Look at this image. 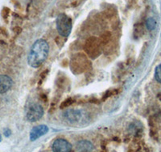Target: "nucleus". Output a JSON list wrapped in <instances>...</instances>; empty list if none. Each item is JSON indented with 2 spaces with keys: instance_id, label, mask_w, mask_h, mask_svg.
<instances>
[{
  "instance_id": "6e6552de",
  "label": "nucleus",
  "mask_w": 161,
  "mask_h": 152,
  "mask_svg": "<svg viewBox=\"0 0 161 152\" xmlns=\"http://www.w3.org/2000/svg\"><path fill=\"white\" fill-rule=\"evenodd\" d=\"M13 85V81L9 76L0 74V94L8 91Z\"/></svg>"
},
{
  "instance_id": "7ed1b4c3",
  "label": "nucleus",
  "mask_w": 161,
  "mask_h": 152,
  "mask_svg": "<svg viewBox=\"0 0 161 152\" xmlns=\"http://www.w3.org/2000/svg\"><path fill=\"white\" fill-rule=\"evenodd\" d=\"M101 46L100 41H98L95 37H91L86 41L85 50L89 56L96 58L101 53Z\"/></svg>"
},
{
  "instance_id": "9b49d317",
  "label": "nucleus",
  "mask_w": 161,
  "mask_h": 152,
  "mask_svg": "<svg viewBox=\"0 0 161 152\" xmlns=\"http://www.w3.org/2000/svg\"><path fill=\"white\" fill-rule=\"evenodd\" d=\"M156 21L153 18H148L146 20V27L148 31H153L156 28Z\"/></svg>"
},
{
  "instance_id": "0eeeda50",
  "label": "nucleus",
  "mask_w": 161,
  "mask_h": 152,
  "mask_svg": "<svg viewBox=\"0 0 161 152\" xmlns=\"http://www.w3.org/2000/svg\"><path fill=\"white\" fill-rule=\"evenodd\" d=\"M48 131V127L46 125H39L37 127H33L30 132V139L31 141H35L39 138L44 135Z\"/></svg>"
},
{
  "instance_id": "2eb2a0df",
  "label": "nucleus",
  "mask_w": 161,
  "mask_h": 152,
  "mask_svg": "<svg viewBox=\"0 0 161 152\" xmlns=\"http://www.w3.org/2000/svg\"><path fill=\"white\" fill-rule=\"evenodd\" d=\"M9 11L10 10L8 9V8H3V18H7L8 15V14H9Z\"/></svg>"
},
{
  "instance_id": "20e7f679",
  "label": "nucleus",
  "mask_w": 161,
  "mask_h": 152,
  "mask_svg": "<svg viewBox=\"0 0 161 152\" xmlns=\"http://www.w3.org/2000/svg\"><path fill=\"white\" fill-rule=\"evenodd\" d=\"M89 64L88 59L86 58L85 55L81 54H77V56L74 57L71 62V69L73 73L83 72L87 68Z\"/></svg>"
},
{
  "instance_id": "1a4fd4ad",
  "label": "nucleus",
  "mask_w": 161,
  "mask_h": 152,
  "mask_svg": "<svg viewBox=\"0 0 161 152\" xmlns=\"http://www.w3.org/2000/svg\"><path fill=\"white\" fill-rule=\"evenodd\" d=\"M63 116L67 121L70 122V123H75L80 119L81 112L79 110H76V109H69V110L64 111Z\"/></svg>"
},
{
  "instance_id": "4468645a",
  "label": "nucleus",
  "mask_w": 161,
  "mask_h": 152,
  "mask_svg": "<svg viewBox=\"0 0 161 152\" xmlns=\"http://www.w3.org/2000/svg\"><path fill=\"white\" fill-rule=\"evenodd\" d=\"M118 93V91L117 90H110V91H106V94H104V96H103V100H106V99H108L109 97H110V96L114 95V94H116Z\"/></svg>"
},
{
  "instance_id": "ddd939ff",
  "label": "nucleus",
  "mask_w": 161,
  "mask_h": 152,
  "mask_svg": "<svg viewBox=\"0 0 161 152\" xmlns=\"http://www.w3.org/2000/svg\"><path fill=\"white\" fill-rule=\"evenodd\" d=\"M155 78L156 81L161 83V64L156 67V71H155Z\"/></svg>"
},
{
  "instance_id": "423d86ee",
  "label": "nucleus",
  "mask_w": 161,
  "mask_h": 152,
  "mask_svg": "<svg viewBox=\"0 0 161 152\" xmlns=\"http://www.w3.org/2000/svg\"><path fill=\"white\" fill-rule=\"evenodd\" d=\"M52 149L53 152H70L72 150V145L67 140L58 139L53 142Z\"/></svg>"
},
{
  "instance_id": "dca6fc26",
  "label": "nucleus",
  "mask_w": 161,
  "mask_h": 152,
  "mask_svg": "<svg viewBox=\"0 0 161 152\" xmlns=\"http://www.w3.org/2000/svg\"><path fill=\"white\" fill-rule=\"evenodd\" d=\"M11 130H10L9 129H6V130H4V134H5V136H7V137L11 135Z\"/></svg>"
},
{
  "instance_id": "f257e3e1",
  "label": "nucleus",
  "mask_w": 161,
  "mask_h": 152,
  "mask_svg": "<svg viewBox=\"0 0 161 152\" xmlns=\"http://www.w3.org/2000/svg\"><path fill=\"white\" fill-rule=\"evenodd\" d=\"M49 47L44 39L36 40L30 50L28 57V63L31 67L36 68L40 67L48 58Z\"/></svg>"
},
{
  "instance_id": "9d476101",
  "label": "nucleus",
  "mask_w": 161,
  "mask_h": 152,
  "mask_svg": "<svg viewBox=\"0 0 161 152\" xmlns=\"http://www.w3.org/2000/svg\"><path fill=\"white\" fill-rule=\"evenodd\" d=\"M77 148L79 152H90L93 149V144L87 140L78 142Z\"/></svg>"
},
{
  "instance_id": "f03ea898",
  "label": "nucleus",
  "mask_w": 161,
  "mask_h": 152,
  "mask_svg": "<svg viewBox=\"0 0 161 152\" xmlns=\"http://www.w3.org/2000/svg\"><path fill=\"white\" fill-rule=\"evenodd\" d=\"M57 29L59 34L63 37H68L72 31V20L65 14H60L57 16Z\"/></svg>"
},
{
  "instance_id": "f3484780",
  "label": "nucleus",
  "mask_w": 161,
  "mask_h": 152,
  "mask_svg": "<svg viewBox=\"0 0 161 152\" xmlns=\"http://www.w3.org/2000/svg\"><path fill=\"white\" fill-rule=\"evenodd\" d=\"M1 140H2V136H1V134H0V142H1Z\"/></svg>"
},
{
  "instance_id": "39448f33",
  "label": "nucleus",
  "mask_w": 161,
  "mask_h": 152,
  "mask_svg": "<svg viewBox=\"0 0 161 152\" xmlns=\"http://www.w3.org/2000/svg\"><path fill=\"white\" fill-rule=\"evenodd\" d=\"M44 109L39 103H32L27 110V119L31 122H36L42 118Z\"/></svg>"
},
{
  "instance_id": "f8f14e48",
  "label": "nucleus",
  "mask_w": 161,
  "mask_h": 152,
  "mask_svg": "<svg viewBox=\"0 0 161 152\" xmlns=\"http://www.w3.org/2000/svg\"><path fill=\"white\" fill-rule=\"evenodd\" d=\"M74 99H73V98H69L67 99H65L64 101H63L62 103H61V104H60V108H66V107H70V106L73 104V103H74Z\"/></svg>"
}]
</instances>
